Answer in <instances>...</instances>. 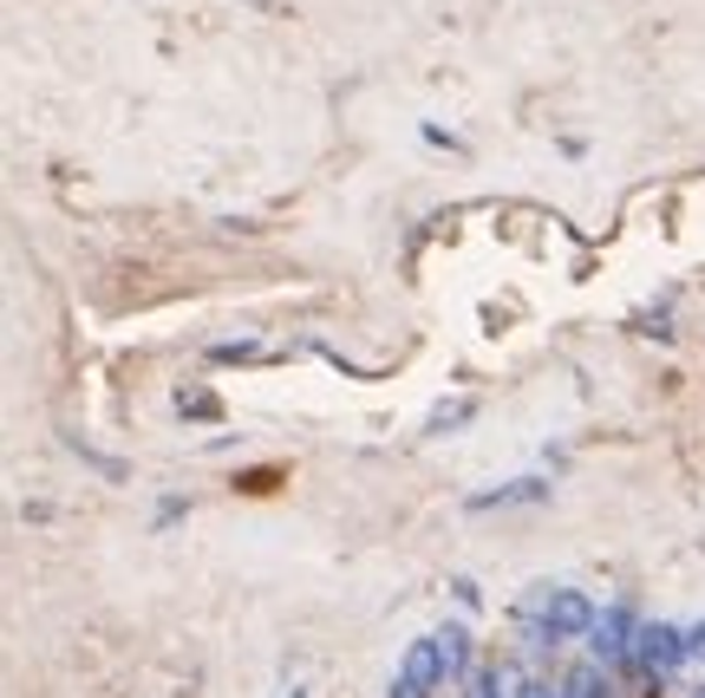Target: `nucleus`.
<instances>
[{
	"mask_svg": "<svg viewBox=\"0 0 705 698\" xmlns=\"http://www.w3.org/2000/svg\"><path fill=\"white\" fill-rule=\"evenodd\" d=\"M451 673H445V647H438V634L431 640H418L412 653H405V666H399V686H392V698H431L438 686H445Z\"/></svg>",
	"mask_w": 705,
	"mask_h": 698,
	"instance_id": "obj_1",
	"label": "nucleus"
},
{
	"mask_svg": "<svg viewBox=\"0 0 705 698\" xmlns=\"http://www.w3.org/2000/svg\"><path fill=\"white\" fill-rule=\"evenodd\" d=\"M588 627H601L588 595L562 588V595H549V601H543V634H549V640H575V634H588Z\"/></svg>",
	"mask_w": 705,
	"mask_h": 698,
	"instance_id": "obj_2",
	"label": "nucleus"
},
{
	"mask_svg": "<svg viewBox=\"0 0 705 698\" xmlns=\"http://www.w3.org/2000/svg\"><path fill=\"white\" fill-rule=\"evenodd\" d=\"M543 497H549V483H543V477H516V483L477 490V497H471V516H484V510H516V503H543Z\"/></svg>",
	"mask_w": 705,
	"mask_h": 698,
	"instance_id": "obj_3",
	"label": "nucleus"
},
{
	"mask_svg": "<svg viewBox=\"0 0 705 698\" xmlns=\"http://www.w3.org/2000/svg\"><path fill=\"white\" fill-rule=\"evenodd\" d=\"M680 653H686V640H680L673 627H641V660H647L654 673H673Z\"/></svg>",
	"mask_w": 705,
	"mask_h": 698,
	"instance_id": "obj_4",
	"label": "nucleus"
},
{
	"mask_svg": "<svg viewBox=\"0 0 705 698\" xmlns=\"http://www.w3.org/2000/svg\"><path fill=\"white\" fill-rule=\"evenodd\" d=\"M438 647H445V673L458 679V673L471 666V627H458V621H451V627L438 634Z\"/></svg>",
	"mask_w": 705,
	"mask_h": 698,
	"instance_id": "obj_5",
	"label": "nucleus"
},
{
	"mask_svg": "<svg viewBox=\"0 0 705 698\" xmlns=\"http://www.w3.org/2000/svg\"><path fill=\"white\" fill-rule=\"evenodd\" d=\"M464 418H471V399H451V405H438V412H431V425H425V438H438V431H458Z\"/></svg>",
	"mask_w": 705,
	"mask_h": 698,
	"instance_id": "obj_6",
	"label": "nucleus"
},
{
	"mask_svg": "<svg viewBox=\"0 0 705 698\" xmlns=\"http://www.w3.org/2000/svg\"><path fill=\"white\" fill-rule=\"evenodd\" d=\"M601 653H615V660L628 653V614H608L601 621Z\"/></svg>",
	"mask_w": 705,
	"mask_h": 698,
	"instance_id": "obj_7",
	"label": "nucleus"
},
{
	"mask_svg": "<svg viewBox=\"0 0 705 698\" xmlns=\"http://www.w3.org/2000/svg\"><path fill=\"white\" fill-rule=\"evenodd\" d=\"M209 359H255V340H229V346H216Z\"/></svg>",
	"mask_w": 705,
	"mask_h": 698,
	"instance_id": "obj_8",
	"label": "nucleus"
},
{
	"mask_svg": "<svg viewBox=\"0 0 705 698\" xmlns=\"http://www.w3.org/2000/svg\"><path fill=\"white\" fill-rule=\"evenodd\" d=\"M183 412H196V418H216V399H209V392H183Z\"/></svg>",
	"mask_w": 705,
	"mask_h": 698,
	"instance_id": "obj_9",
	"label": "nucleus"
}]
</instances>
